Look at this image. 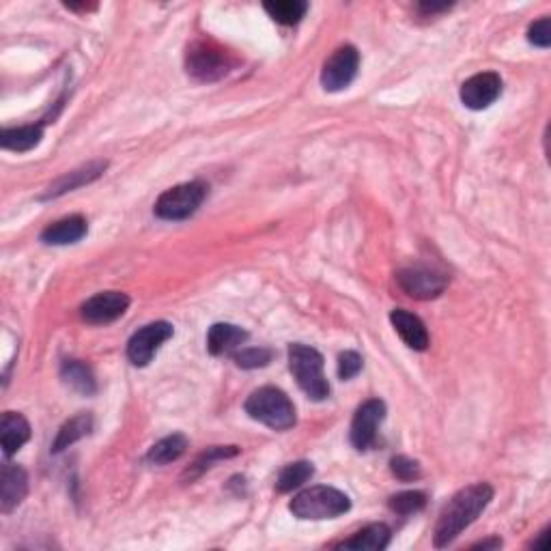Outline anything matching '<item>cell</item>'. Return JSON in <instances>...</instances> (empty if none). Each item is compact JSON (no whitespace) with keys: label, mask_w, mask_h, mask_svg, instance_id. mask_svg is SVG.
<instances>
[{"label":"cell","mask_w":551,"mask_h":551,"mask_svg":"<svg viewBox=\"0 0 551 551\" xmlns=\"http://www.w3.org/2000/svg\"><path fill=\"white\" fill-rule=\"evenodd\" d=\"M209 187L203 181H187V184H179L166 190L155 201V215L162 220H185L195 215L198 207H201L205 198H207Z\"/></svg>","instance_id":"5b68a950"},{"label":"cell","mask_w":551,"mask_h":551,"mask_svg":"<svg viewBox=\"0 0 551 551\" xmlns=\"http://www.w3.org/2000/svg\"><path fill=\"white\" fill-rule=\"evenodd\" d=\"M263 9L267 11V15L274 22L283 26H293L300 25L302 17L306 15L308 3L306 0H272V3L263 5Z\"/></svg>","instance_id":"cb8c5ba5"},{"label":"cell","mask_w":551,"mask_h":551,"mask_svg":"<svg viewBox=\"0 0 551 551\" xmlns=\"http://www.w3.org/2000/svg\"><path fill=\"white\" fill-rule=\"evenodd\" d=\"M390 472L395 474L398 480H403V483H412V480H418L422 476L420 463L409 459V456H406V455L392 456V459H390Z\"/></svg>","instance_id":"f1b7e54d"},{"label":"cell","mask_w":551,"mask_h":551,"mask_svg":"<svg viewBox=\"0 0 551 551\" xmlns=\"http://www.w3.org/2000/svg\"><path fill=\"white\" fill-rule=\"evenodd\" d=\"M0 436H3L5 456H11L31 439V425L22 414L5 412L3 422H0Z\"/></svg>","instance_id":"ac0fdd59"},{"label":"cell","mask_w":551,"mask_h":551,"mask_svg":"<svg viewBox=\"0 0 551 551\" xmlns=\"http://www.w3.org/2000/svg\"><path fill=\"white\" fill-rule=\"evenodd\" d=\"M89 233V225L82 215H69V218L52 222L41 233V242L48 245H69L78 244Z\"/></svg>","instance_id":"2e32d148"},{"label":"cell","mask_w":551,"mask_h":551,"mask_svg":"<svg viewBox=\"0 0 551 551\" xmlns=\"http://www.w3.org/2000/svg\"><path fill=\"white\" fill-rule=\"evenodd\" d=\"M244 409L252 420L261 422V425L274 431L291 429L297 420L291 398L280 388H274V386H265V388L252 392L245 398Z\"/></svg>","instance_id":"3957f363"},{"label":"cell","mask_w":551,"mask_h":551,"mask_svg":"<svg viewBox=\"0 0 551 551\" xmlns=\"http://www.w3.org/2000/svg\"><path fill=\"white\" fill-rule=\"evenodd\" d=\"M274 351L267 347H248L242 349L239 354H235V365L239 368H245V371H250V368H263L267 366L269 362H272Z\"/></svg>","instance_id":"83f0119b"},{"label":"cell","mask_w":551,"mask_h":551,"mask_svg":"<svg viewBox=\"0 0 551 551\" xmlns=\"http://www.w3.org/2000/svg\"><path fill=\"white\" fill-rule=\"evenodd\" d=\"M44 138V127L41 125H22V127H7L3 132V149L15 151V154H25V151L35 149Z\"/></svg>","instance_id":"44dd1931"},{"label":"cell","mask_w":551,"mask_h":551,"mask_svg":"<svg viewBox=\"0 0 551 551\" xmlns=\"http://www.w3.org/2000/svg\"><path fill=\"white\" fill-rule=\"evenodd\" d=\"M390 324L395 326L396 334L403 338V343H406L409 349H414V351L429 349L431 338H429V332H426V326L422 324L420 316L409 313V310L395 308L390 313Z\"/></svg>","instance_id":"9a60e30c"},{"label":"cell","mask_w":551,"mask_h":551,"mask_svg":"<svg viewBox=\"0 0 551 551\" xmlns=\"http://www.w3.org/2000/svg\"><path fill=\"white\" fill-rule=\"evenodd\" d=\"M248 341V332L233 324H214L207 332V349L211 356H225Z\"/></svg>","instance_id":"e0dca14e"},{"label":"cell","mask_w":551,"mask_h":551,"mask_svg":"<svg viewBox=\"0 0 551 551\" xmlns=\"http://www.w3.org/2000/svg\"><path fill=\"white\" fill-rule=\"evenodd\" d=\"M357 69H360V52L354 45H341L334 50V55L324 63L321 69V86L327 93H336L347 89L356 80Z\"/></svg>","instance_id":"ba28073f"},{"label":"cell","mask_w":551,"mask_h":551,"mask_svg":"<svg viewBox=\"0 0 551 551\" xmlns=\"http://www.w3.org/2000/svg\"><path fill=\"white\" fill-rule=\"evenodd\" d=\"M351 508V500L336 486L316 485L310 489H304L293 497L289 511L297 519L304 521H321V519H336Z\"/></svg>","instance_id":"7a4b0ae2"},{"label":"cell","mask_w":551,"mask_h":551,"mask_svg":"<svg viewBox=\"0 0 551 551\" xmlns=\"http://www.w3.org/2000/svg\"><path fill=\"white\" fill-rule=\"evenodd\" d=\"M105 168H108V162L105 160H95V162L85 164V166H80V168H74V171H69L63 175V177H58L55 184H50L48 190L41 195V198H44V201H50V198H58V196L67 195V192L78 190V187L102 177Z\"/></svg>","instance_id":"5bb4252c"},{"label":"cell","mask_w":551,"mask_h":551,"mask_svg":"<svg viewBox=\"0 0 551 551\" xmlns=\"http://www.w3.org/2000/svg\"><path fill=\"white\" fill-rule=\"evenodd\" d=\"M491 500H494V486L486 483L470 485L455 494L453 500L439 513L436 530H433V545L448 547L463 530H467L483 515Z\"/></svg>","instance_id":"6da1fadb"},{"label":"cell","mask_w":551,"mask_h":551,"mask_svg":"<svg viewBox=\"0 0 551 551\" xmlns=\"http://www.w3.org/2000/svg\"><path fill=\"white\" fill-rule=\"evenodd\" d=\"M28 494V474L15 463H5L0 474V511L5 515L25 502Z\"/></svg>","instance_id":"4fadbf2b"},{"label":"cell","mask_w":551,"mask_h":551,"mask_svg":"<svg viewBox=\"0 0 551 551\" xmlns=\"http://www.w3.org/2000/svg\"><path fill=\"white\" fill-rule=\"evenodd\" d=\"M289 368L304 395L313 401H326L330 396V384L324 373V356L308 345L293 343L289 347Z\"/></svg>","instance_id":"277c9868"},{"label":"cell","mask_w":551,"mask_h":551,"mask_svg":"<svg viewBox=\"0 0 551 551\" xmlns=\"http://www.w3.org/2000/svg\"><path fill=\"white\" fill-rule=\"evenodd\" d=\"M362 356L357 351H345V354L338 356V377L343 381L354 379L357 373L362 371Z\"/></svg>","instance_id":"f546056e"},{"label":"cell","mask_w":551,"mask_h":551,"mask_svg":"<svg viewBox=\"0 0 551 551\" xmlns=\"http://www.w3.org/2000/svg\"><path fill=\"white\" fill-rule=\"evenodd\" d=\"M527 41L543 50L549 48L551 45V20L549 17H541V20H536L535 25H530V28H527Z\"/></svg>","instance_id":"4dcf8cb0"},{"label":"cell","mask_w":551,"mask_h":551,"mask_svg":"<svg viewBox=\"0 0 551 551\" xmlns=\"http://www.w3.org/2000/svg\"><path fill=\"white\" fill-rule=\"evenodd\" d=\"M173 326L168 321H154V324L140 327V330L134 334L127 343V357L134 366H146L154 356L157 354V349L162 347L168 338H173Z\"/></svg>","instance_id":"9c48e42d"},{"label":"cell","mask_w":551,"mask_h":551,"mask_svg":"<svg viewBox=\"0 0 551 551\" xmlns=\"http://www.w3.org/2000/svg\"><path fill=\"white\" fill-rule=\"evenodd\" d=\"M388 506L392 513L407 517V515L420 513L426 506V494H422V491H401V494L390 497Z\"/></svg>","instance_id":"4316f807"},{"label":"cell","mask_w":551,"mask_h":551,"mask_svg":"<svg viewBox=\"0 0 551 551\" xmlns=\"http://www.w3.org/2000/svg\"><path fill=\"white\" fill-rule=\"evenodd\" d=\"M396 283L409 297L426 302V300H436V297L442 296L448 285V278L431 267L414 265V267L398 269Z\"/></svg>","instance_id":"52a82bcc"},{"label":"cell","mask_w":551,"mask_h":551,"mask_svg":"<svg viewBox=\"0 0 551 551\" xmlns=\"http://www.w3.org/2000/svg\"><path fill=\"white\" fill-rule=\"evenodd\" d=\"M386 418V403L379 401V398H371V401L362 403L357 407V412L351 420V444H354L356 450L365 453L375 444L377 439V429L379 425Z\"/></svg>","instance_id":"30bf717a"},{"label":"cell","mask_w":551,"mask_h":551,"mask_svg":"<svg viewBox=\"0 0 551 551\" xmlns=\"http://www.w3.org/2000/svg\"><path fill=\"white\" fill-rule=\"evenodd\" d=\"M185 67L187 74L198 82H215L231 72L233 58L226 50L211 41H196L187 50Z\"/></svg>","instance_id":"8992f818"},{"label":"cell","mask_w":551,"mask_h":551,"mask_svg":"<svg viewBox=\"0 0 551 551\" xmlns=\"http://www.w3.org/2000/svg\"><path fill=\"white\" fill-rule=\"evenodd\" d=\"M390 527L386 524H371L366 527H362L360 532H356L354 536L343 541L338 547L341 549H356V551H381L390 545Z\"/></svg>","instance_id":"d6986e66"},{"label":"cell","mask_w":551,"mask_h":551,"mask_svg":"<svg viewBox=\"0 0 551 551\" xmlns=\"http://www.w3.org/2000/svg\"><path fill=\"white\" fill-rule=\"evenodd\" d=\"M315 476V467L310 461H296L286 466L276 480V489L278 494H291V491L300 489L304 483H308Z\"/></svg>","instance_id":"d4e9b609"},{"label":"cell","mask_w":551,"mask_h":551,"mask_svg":"<svg viewBox=\"0 0 551 551\" xmlns=\"http://www.w3.org/2000/svg\"><path fill=\"white\" fill-rule=\"evenodd\" d=\"M547 538H549V530H543L541 536L536 541H532V547L535 549H547Z\"/></svg>","instance_id":"d6a6232c"},{"label":"cell","mask_w":551,"mask_h":551,"mask_svg":"<svg viewBox=\"0 0 551 551\" xmlns=\"http://www.w3.org/2000/svg\"><path fill=\"white\" fill-rule=\"evenodd\" d=\"M187 450V437L184 433H173V436L160 439L146 453V461L154 463V466H166V463L177 461L179 456H184Z\"/></svg>","instance_id":"603a6c76"},{"label":"cell","mask_w":551,"mask_h":551,"mask_svg":"<svg viewBox=\"0 0 551 551\" xmlns=\"http://www.w3.org/2000/svg\"><path fill=\"white\" fill-rule=\"evenodd\" d=\"M502 95V78L496 72H483L472 75L461 85L459 97L466 108L485 110Z\"/></svg>","instance_id":"7c38bea8"},{"label":"cell","mask_w":551,"mask_h":551,"mask_svg":"<svg viewBox=\"0 0 551 551\" xmlns=\"http://www.w3.org/2000/svg\"><path fill=\"white\" fill-rule=\"evenodd\" d=\"M474 547H476V549H500L502 547V541L497 536H494V538H486V541L476 543V545H474Z\"/></svg>","instance_id":"1f68e13d"},{"label":"cell","mask_w":551,"mask_h":551,"mask_svg":"<svg viewBox=\"0 0 551 551\" xmlns=\"http://www.w3.org/2000/svg\"><path fill=\"white\" fill-rule=\"evenodd\" d=\"M237 455H239L237 446H214V448L205 450V453L201 456H196V461L184 472V480H195L201 476L205 470H209L215 461L231 459V456H237Z\"/></svg>","instance_id":"484cf974"},{"label":"cell","mask_w":551,"mask_h":551,"mask_svg":"<svg viewBox=\"0 0 551 551\" xmlns=\"http://www.w3.org/2000/svg\"><path fill=\"white\" fill-rule=\"evenodd\" d=\"M61 379L67 388L78 392L82 396H93L97 392L95 377L91 368L80 360H65L61 366Z\"/></svg>","instance_id":"ffe728a7"},{"label":"cell","mask_w":551,"mask_h":551,"mask_svg":"<svg viewBox=\"0 0 551 551\" xmlns=\"http://www.w3.org/2000/svg\"><path fill=\"white\" fill-rule=\"evenodd\" d=\"M93 429L91 414H78L72 420H67L56 433L55 444H52V453H63V450L74 446L82 437H86Z\"/></svg>","instance_id":"7402d4cb"},{"label":"cell","mask_w":551,"mask_h":551,"mask_svg":"<svg viewBox=\"0 0 551 551\" xmlns=\"http://www.w3.org/2000/svg\"><path fill=\"white\" fill-rule=\"evenodd\" d=\"M127 308H130V297H127L125 293L104 291L82 304L80 315L86 324L105 326V324H113V321L125 315Z\"/></svg>","instance_id":"8fae6325"}]
</instances>
